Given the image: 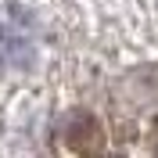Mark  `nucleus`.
Instances as JSON below:
<instances>
[{
	"label": "nucleus",
	"mask_w": 158,
	"mask_h": 158,
	"mask_svg": "<svg viewBox=\"0 0 158 158\" xmlns=\"http://www.w3.org/2000/svg\"><path fill=\"white\" fill-rule=\"evenodd\" d=\"M29 58V36L22 25L0 18V65H22Z\"/></svg>",
	"instance_id": "obj_1"
}]
</instances>
